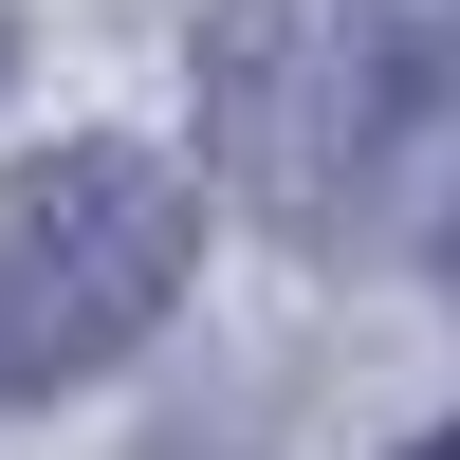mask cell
<instances>
[{
	"instance_id": "1",
	"label": "cell",
	"mask_w": 460,
	"mask_h": 460,
	"mask_svg": "<svg viewBox=\"0 0 460 460\" xmlns=\"http://www.w3.org/2000/svg\"><path fill=\"white\" fill-rule=\"evenodd\" d=\"M203 93H221V166L295 240H332L460 111V0H221L203 19Z\"/></svg>"
},
{
	"instance_id": "3",
	"label": "cell",
	"mask_w": 460,
	"mask_h": 460,
	"mask_svg": "<svg viewBox=\"0 0 460 460\" xmlns=\"http://www.w3.org/2000/svg\"><path fill=\"white\" fill-rule=\"evenodd\" d=\"M442 295H460V240H442Z\"/></svg>"
},
{
	"instance_id": "5",
	"label": "cell",
	"mask_w": 460,
	"mask_h": 460,
	"mask_svg": "<svg viewBox=\"0 0 460 460\" xmlns=\"http://www.w3.org/2000/svg\"><path fill=\"white\" fill-rule=\"evenodd\" d=\"M0 56H19V37H0Z\"/></svg>"
},
{
	"instance_id": "4",
	"label": "cell",
	"mask_w": 460,
	"mask_h": 460,
	"mask_svg": "<svg viewBox=\"0 0 460 460\" xmlns=\"http://www.w3.org/2000/svg\"><path fill=\"white\" fill-rule=\"evenodd\" d=\"M424 460H460V424H442V442H424Z\"/></svg>"
},
{
	"instance_id": "2",
	"label": "cell",
	"mask_w": 460,
	"mask_h": 460,
	"mask_svg": "<svg viewBox=\"0 0 460 460\" xmlns=\"http://www.w3.org/2000/svg\"><path fill=\"white\" fill-rule=\"evenodd\" d=\"M184 258H203V203L147 147H37V166H0V424L93 387L111 350H147Z\"/></svg>"
}]
</instances>
